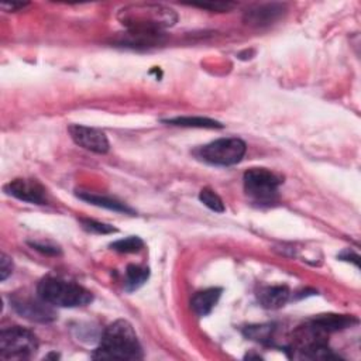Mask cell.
<instances>
[{
	"instance_id": "52a82bcc",
	"label": "cell",
	"mask_w": 361,
	"mask_h": 361,
	"mask_svg": "<svg viewBox=\"0 0 361 361\" xmlns=\"http://www.w3.org/2000/svg\"><path fill=\"white\" fill-rule=\"evenodd\" d=\"M38 340L35 335L20 326L8 328L0 332V358L29 360L35 355Z\"/></svg>"
},
{
	"instance_id": "6da1fadb",
	"label": "cell",
	"mask_w": 361,
	"mask_h": 361,
	"mask_svg": "<svg viewBox=\"0 0 361 361\" xmlns=\"http://www.w3.org/2000/svg\"><path fill=\"white\" fill-rule=\"evenodd\" d=\"M118 19L129 33L164 35V30L173 27L178 16L174 9L164 5L136 3L120 9Z\"/></svg>"
},
{
	"instance_id": "3957f363",
	"label": "cell",
	"mask_w": 361,
	"mask_h": 361,
	"mask_svg": "<svg viewBox=\"0 0 361 361\" xmlns=\"http://www.w3.org/2000/svg\"><path fill=\"white\" fill-rule=\"evenodd\" d=\"M328 336L312 321H307L303 326H299L294 332L291 346L287 348L289 357L298 360H332L337 355L328 346Z\"/></svg>"
},
{
	"instance_id": "5bb4252c",
	"label": "cell",
	"mask_w": 361,
	"mask_h": 361,
	"mask_svg": "<svg viewBox=\"0 0 361 361\" xmlns=\"http://www.w3.org/2000/svg\"><path fill=\"white\" fill-rule=\"evenodd\" d=\"M78 196H79V199H82L88 203H92L95 206H100V208L120 212V214H130V215L134 214V211L131 208H129L126 203H123V202H120L115 198H111V196L96 195V193H90V192H82V193H78Z\"/></svg>"
},
{
	"instance_id": "44dd1931",
	"label": "cell",
	"mask_w": 361,
	"mask_h": 361,
	"mask_svg": "<svg viewBox=\"0 0 361 361\" xmlns=\"http://www.w3.org/2000/svg\"><path fill=\"white\" fill-rule=\"evenodd\" d=\"M81 225L86 232L93 233V234H111V233L118 232V229H115L111 225L100 223V222H96L92 219H81Z\"/></svg>"
},
{
	"instance_id": "7c38bea8",
	"label": "cell",
	"mask_w": 361,
	"mask_h": 361,
	"mask_svg": "<svg viewBox=\"0 0 361 361\" xmlns=\"http://www.w3.org/2000/svg\"><path fill=\"white\" fill-rule=\"evenodd\" d=\"M220 296H222V288H209V289L196 292L191 299L192 311L200 318L208 316L214 311V307L219 302Z\"/></svg>"
},
{
	"instance_id": "603a6c76",
	"label": "cell",
	"mask_w": 361,
	"mask_h": 361,
	"mask_svg": "<svg viewBox=\"0 0 361 361\" xmlns=\"http://www.w3.org/2000/svg\"><path fill=\"white\" fill-rule=\"evenodd\" d=\"M13 273V263L10 257H8L5 252L0 257V280L6 281L9 275Z\"/></svg>"
},
{
	"instance_id": "e0dca14e",
	"label": "cell",
	"mask_w": 361,
	"mask_h": 361,
	"mask_svg": "<svg viewBox=\"0 0 361 361\" xmlns=\"http://www.w3.org/2000/svg\"><path fill=\"white\" fill-rule=\"evenodd\" d=\"M148 277H150V270L147 267L130 264L126 268V281H125L126 291L133 292V291L138 289L140 287L144 285V282H147Z\"/></svg>"
},
{
	"instance_id": "4fadbf2b",
	"label": "cell",
	"mask_w": 361,
	"mask_h": 361,
	"mask_svg": "<svg viewBox=\"0 0 361 361\" xmlns=\"http://www.w3.org/2000/svg\"><path fill=\"white\" fill-rule=\"evenodd\" d=\"M291 292L285 285H274V287H264L257 294L259 302L266 309H280L289 300Z\"/></svg>"
},
{
	"instance_id": "277c9868",
	"label": "cell",
	"mask_w": 361,
	"mask_h": 361,
	"mask_svg": "<svg viewBox=\"0 0 361 361\" xmlns=\"http://www.w3.org/2000/svg\"><path fill=\"white\" fill-rule=\"evenodd\" d=\"M37 294L45 302L58 307H78L92 302V294L83 287L58 277H45L37 287Z\"/></svg>"
},
{
	"instance_id": "8992f818",
	"label": "cell",
	"mask_w": 361,
	"mask_h": 361,
	"mask_svg": "<svg viewBox=\"0 0 361 361\" xmlns=\"http://www.w3.org/2000/svg\"><path fill=\"white\" fill-rule=\"evenodd\" d=\"M243 181L248 198L260 204L274 203L278 198V188L282 184L281 177L267 168H251L246 171Z\"/></svg>"
},
{
	"instance_id": "484cf974",
	"label": "cell",
	"mask_w": 361,
	"mask_h": 361,
	"mask_svg": "<svg viewBox=\"0 0 361 361\" xmlns=\"http://www.w3.org/2000/svg\"><path fill=\"white\" fill-rule=\"evenodd\" d=\"M351 257V254H350V251L347 250L344 254H342L340 255V259H343V260H346V262H348V259ZM353 259H354V263H355V266H358V255H353Z\"/></svg>"
},
{
	"instance_id": "ba28073f",
	"label": "cell",
	"mask_w": 361,
	"mask_h": 361,
	"mask_svg": "<svg viewBox=\"0 0 361 361\" xmlns=\"http://www.w3.org/2000/svg\"><path fill=\"white\" fill-rule=\"evenodd\" d=\"M12 306L15 311L24 319L49 323L57 319V314L53 305L45 302L42 298H30V296H15L12 299Z\"/></svg>"
},
{
	"instance_id": "ffe728a7",
	"label": "cell",
	"mask_w": 361,
	"mask_h": 361,
	"mask_svg": "<svg viewBox=\"0 0 361 361\" xmlns=\"http://www.w3.org/2000/svg\"><path fill=\"white\" fill-rule=\"evenodd\" d=\"M111 248L118 252H122V254H133V252H138L144 248V241L137 236H130V237L112 243Z\"/></svg>"
},
{
	"instance_id": "9a60e30c",
	"label": "cell",
	"mask_w": 361,
	"mask_h": 361,
	"mask_svg": "<svg viewBox=\"0 0 361 361\" xmlns=\"http://www.w3.org/2000/svg\"><path fill=\"white\" fill-rule=\"evenodd\" d=\"M314 323H316L321 329H323L326 333H333L337 330H343L348 326H351L353 323H357V319L353 316H347V315H319L311 319Z\"/></svg>"
},
{
	"instance_id": "30bf717a",
	"label": "cell",
	"mask_w": 361,
	"mask_h": 361,
	"mask_svg": "<svg viewBox=\"0 0 361 361\" xmlns=\"http://www.w3.org/2000/svg\"><path fill=\"white\" fill-rule=\"evenodd\" d=\"M68 130L77 145L96 154H106L109 151V140L103 131L79 125H72Z\"/></svg>"
},
{
	"instance_id": "5b68a950",
	"label": "cell",
	"mask_w": 361,
	"mask_h": 361,
	"mask_svg": "<svg viewBox=\"0 0 361 361\" xmlns=\"http://www.w3.org/2000/svg\"><path fill=\"white\" fill-rule=\"evenodd\" d=\"M247 145L243 140L237 137L219 138L209 144H206L195 151V156L212 166L230 167L239 164L246 156Z\"/></svg>"
},
{
	"instance_id": "d6986e66",
	"label": "cell",
	"mask_w": 361,
	"mask_h": 361,
	"mask_svg": "<svg viewBox=\"0 0 361 361\" xmlns=\"http://www.w3.org/2000/svg\"><path fill=\"white\" fill-rule=\"evenodd\" d=\"M199 199L206 206V208H209L211 211H214L216 214H223L226 211L222 198L211 188H203L199 193Z\"/></svg>"
},
{
	"instance_id": "7a4b0ae2",
	"label": "cell",
	"mask_w": 361,
	"mask_h": 361,
	"mask_svg": "<svg viewBox=\"0 0 361 361\" xmlns=\"http://www.w3.org/2000/svg\"><path fill=\"white\" fill-rule=\"evenodd\" d=\"M95 360H141L143 348L134 328L127 321H116L102 333Z\"/></svg>"
},
{
	"instance_id": "9c48e42d",
	"label": "cell",
	"mask_w": 361,
	"mask_h": 361,
	"mask_svg": "<svg viewBox=\"0 0 361 361\" xmlns=\"http://www.w3.org/2000/svg\"><path fill=\"white\" fill-rule=\"evenodd\" d=\"M5 192L19 200L34 204H45L48 202L47 189L37 179H13L5 186Z\"/></svg>"
},
{
	"instance_id": "7402d4cb",
	"label": "cell",
	"mask_w": 361,
	"mask_h": 361,
	"mask_svg": "<svg viewBox=\"0 0 361 361\" xmlns=\"http://www.w3.org/2000/svg\"><path fill=\"white\" fill-rule=\"evenodd\" d=\"M195 8H200V9H206L211 12H218V13H223V12H230L232 9H234L237 5L236 3H230V2H215V3H196L192 5Z\"/></svg>"
},
{
	"instance_id": "2e32d148",
	"label": "cell",
	"mask_w": 361,
	"mask_h": 361,
	"mask_svg": "<svg viewBox=\"0 0 361 361\" xmlns=\"http://www.w3.org/2000/svg\"><path fill=\"white\" fill-rule=\"evenodd\" d=\"M163 123L179 126V127H193V129H223V125L218 120L208 119V118H196V116L166 119V120H163Z\"/></svg>"
},
{
	"instance_id": "8fae6325",
	"label": "cell",
	"mask_w": 361,
	"mask_h": 361,
	"mask_svg": "<svg viewBox=\"0 0 361 361\" xmlns=\"http://www.w3.org/2000/svg\"><path fill=\"white\" fill-rule=\"evenodd\" d=\"M287 12L284 3L257 5L244 13V23L251 27H267L280 20Z\"/></svg>"
},
{
	"instance_id": "d4e9b609",
	"label": "cell",
	"mask_w": 361,
	"mask_h": 361,
	"mask_svg": "<svg viewBox=\"0 0 361 361\" xmlns=\"http://www.w3.org/2000/svg\"><path fill=\"white\" fill-rule=\"evenodd\" d=\"M26 6H29V3H2V9L9 10V12H16L20 9H24Z\"/></svg>"
},
{
	"instance_id": "ac0fdd59",
	"label": "cell",
	"mask_w": 361,
	"mask_h": 361,
	"mask_svg": "<svg viewBox=\"0 0 361 361\" xmlns=\"http://www.w3.org/2000/svg\"><path fill=\"white\" fill-rule=\"evenodd\" d=\"M274 325H252V326H247L243 330V335L254 342H260V343H268L273 339L274 335Z\"/></svg>"
},
{
	"instance_id": "cb8c5ba5",
	"label": "cell",
	"mask_w": 361,
	"mask_h": 361,
	"mask_svg": "<svg viewBox=\"0 0 361 361\" xmlns=\"http://www.w3.org/2000/svg\"><path fill=\"white\" fill-rule=\"evenodd\" d=\"M30 246L34 250L41 251V252L48 254V255H58V254H61L60 247H56V246H48V244H41V243H30Z\"/></svg>"
}]
</instances>
